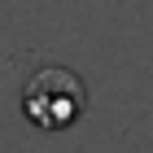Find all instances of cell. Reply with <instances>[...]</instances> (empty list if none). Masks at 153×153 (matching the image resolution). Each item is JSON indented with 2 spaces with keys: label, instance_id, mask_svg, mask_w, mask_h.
Wrapping results in <instances>:
<instances>
[{
  "label": "cell",
  "instance_id": "cell-1",
  "mask_svg": "<svg viewBox=\"0 0 153 153\" xmlns=\"http://www.w3.org/2000/svg\"><path fill=\"white\" fill-rule=\"evenodd\" d=\"M88 114V83L70 66H39L22 83V118L39 131H66Z\"/></svg>",
  "mask_w": 153,
  "mask_h": 153
}]
</instances>
